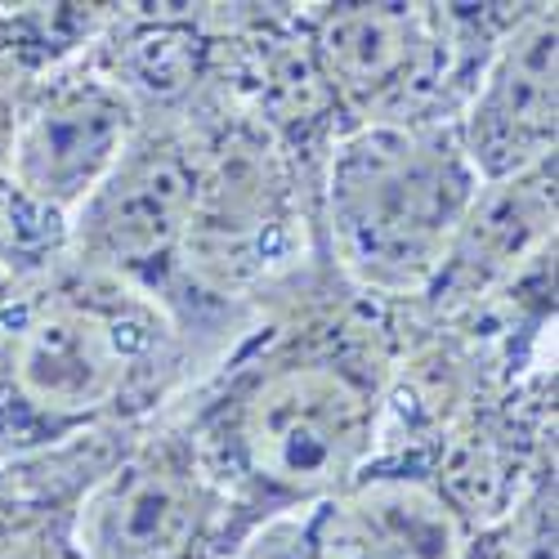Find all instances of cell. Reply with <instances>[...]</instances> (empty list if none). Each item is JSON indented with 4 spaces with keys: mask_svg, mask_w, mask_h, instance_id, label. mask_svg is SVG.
<instances>
[{
    "mask_svg": "<svg viewBox=\"0 0 559 559\" xmlns=\"http://www.w3.org/2000/svg\"><path fill=\"white\" fill-rule=\"evenodd\" d=\"M475 202V166L456 139L371 126L332 162V233L345 264L377 287H416L448 260Z\"/></svg>",
    "mask_w": 559,
    "mask_h": 559,
    "instance_id": "6da1fadb",
    "label": "cell"
},
{
    "mask_svg": "<svg viewBox=\"0 0 559 559\" xmlns=\"http://www.w3.org/2000/svg\"><path fill=\"white\" fill-rule=\"evenodd\" d=\"M371 403L341 367H283L242 407V452L251 471L283 492L341 488L367 448Z\"/></svg>",
    "mask_w": 559,
    "mask_h": 559,
    "instance_id": "7a4b0ae2",
    "label": "cell"
},
{
    "mask_svg": "<svg viewBox=\"0 0 559 559\" xmlns=\"http://www.w3.org/2000/svg\"><path fill=\"white\" fill-rule=\"evenodd\" d=\"M198 170L179 148H134L85 198V251L121 269H148L193 238Z\"/></svg>",
    "mask_w": 559,
    "mask_h": 559,
    "instance_id": "3957f363",
    "label": "cell"
},
{
    "mask_svg": "<svg viewBox=\"0 0 559 559\" xmlns=\"http://www.w3.org/2000/svg\"><path fill=\"white\" fill-rule=\"evenodd\" d=\"M130 377V345L95 305L55 300L23 322L14 341V390L45 416H90Z\"/></svg>",
    "mask_w": 559,
    "mask_h": 559,
    "instance_id": "277c9868",
    "label": "cell"
},
{
    "mask_svg": "<svg viewBox=\"0 0 559 559\" xmlns=\"http://www.w3.org/2000/svg\"><path fill=\"white\" fill-rule=\"evenodd\" d=\"M206 492L189 465L148 452L108 475L81 510L85 559H189L202 537Z\"/></svg>",
    "mask_w": 559,
    "mask_h": 559,
    "instance_id": "5b68a950",
    "label": "cell"
},
{
    "mask_svg": "<svg viewBox=\"0 0 559 559\" xmlns=\"http://www.w3.org/2000/svg\"><path fill=\"white\" fill-rule=\"evenodd\" d=\"M555 144V14H528L501 45L471 112V157L484 175H528Z\"/></svg>",
    "mask_w": 559,
    "mask_h": 559,
    "instance_id": "8992f818",
    "label": "cell"
},
{
    "mask_svg": "<svg viewBox=\"0 0 559 559\" xmlns=\"http://www.w3.org/2000/svg\"><path fill=\"white\" fill-rule=\"evenodd\" d=\"M121 153L126 108L108 90H72L23 121L14 139V179L45 206H72L99 189Z\"/></svg>",
    "mask_w": 559,
    "mask_h": 559,
    "instance_id": "52a82bcc",
    "label": "cell"
},
{
    "mask_svg": "<svg viewBox=\"0 0 559 559\" xmlns=\"http://www.w3.org/2000/svg\"><path fill=\"white\" fill-rule=\"evenodd\" d=\"M318 559H465L456 510L416 479L349 492L318 533Z\"/></svg>",
    "mask_w": 559,
    "mask_h": 559,
    "instance_id": "ba28073f",
    "label": "cell"
},
{
    "mask_svg": "<svg viewBox=\"0 0 559 559\" xmlns=\"http://www.w3.org/2000/svg\"><path fill=\"white\" fill-rule=\"evenodd\" d=\"M322 63L362 104L407 99L430 72V19L416 5H345L322 23Z\"/></svg>",
    "mask_w": 559,
    "mask_h": 559,
    "instance_id": "9c48e42d",
    "label": "cell"
}]
</instances>
